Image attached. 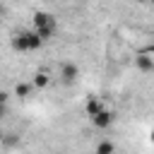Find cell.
<instances>
[{"label":"cell","mask_w":154,"mask_h":154,"mask_svg":"<svg viewBox=\"0 0 154 154\" xmlns=\"http://www.w3.org/2000/svg\"><path fill=\"white\" fill-rule=\"evenodd\" d=\"M31 24H34V31H36V34H38L43 41H48V38L55 34V29H58V19H55L51 12H43V10L34 12Z\"/></svg>","instance_id":"1"},{"label":"cell","mask_w":154,"mask_h":154,"mask_svg":"<svg viewBox=\"0 0 154 154\" xmlns=\"http://www.w3.org/2000/svg\"><path fill=\"white\" fill-rule=\"evenodd\" d=\"M113 120H116V113H113V111H108V108H103L99 116H94V118H91V125H94L96 130H106V128H111V125H113Z\"/></svg>","instance_id":"2"},{"label":"cell","mask_w":154,"mask_h":154,"mask_svg":"<svg viewBox=\"0 0 154 154\" xmlns=\"http://www.w3.org/2000/svg\"><path fill=\"white\" fill-rule=\"evenodd\" d=\"M77 77H79V67H77L75 63H63V65H60V79H63L65 84H72Z\"/></svg>","instance_id":"3"},{"label":"cell","mask_w":154,"mask_h":154,"mask_svg":"<svg viewBox=\"0 0 154 154\" xmlns=\"http://www.w3.org/2000/svg\"><path fill=\"white\" fill-rule=\"evenodd\" d=\"M135 65H137V70H142V72H154V58H152L149 53H137V55H135Z\"/></svg>","instance_id":"4"},{"label":"cell","mask_w":154,"mask_h":154,"mask_svg":"<svg viewBox=\"0 0 154 154\" xmlns=\"http://www.w3.org/2000/svg\"><path fill=\"white\" fill-rule=\"evenodd\" d=\"M103 108H106V106H103V101H101V99H96V96H94V99H89V101H87V106H84V111H87V116H89V118L99 116Z\"/></svg>","instance_id":"5"},{"label":"cell","mask_w":154,"mask_h":154,"mask_svg":"<svg viewBox=\"0 0 154 154\" xmlns=\"http://www.w3.org/2000/svg\"><path fill=\"white\" fill-rule=\"evenodd\" d=\"M12 48L14 51H29V41H26V31H19L12 38Z\"/></svg>","instance_id":"6"},{"label":"cell","mask_w":154,"mask_h":154,"mask_svg":"<svg viewBox=\"0 0 154 154\" xmlns=\"http://www.w3.org/2000/svg\"><path fill=\"white\" fill-rule=\"evenodd\" d=\"M48 82H51V77H48L46 72H36V75H34V79H31V84H34L36 89H46V87H48Z\"/></svg>","instance_id":"7"},{"label":"cell","mask_w":154,"mask_h":154,"mask_svg":"<svg viewBox=\"0 0 154 154\" xmlns=\"http://www.w3.org/2000/svg\"><path fill=\"white\" fill-rule=\"evenodd\" d=\"M31 89H34V84H29V82H17V84H14V94L22 96V99H26V96L31 94Z\"/></svg>","instance_id":"8"},{"label":"cell","mask_w":154,"mask_h":154,"mask_svg":"<svg viewBox=\"0 0 154 154\" xmlns=\"http://www.w3.org/2000/svg\"><path fill=\"white\" fill-rule=\"evenodd\" d=\"M94 154H116V144L108 142V140H103V142L96 144V152H94Z\"/></svg>","instance_id":"9"},{"label":"cell","mask_w":154,"mask_h":154,"mask_svg":"<svg viewBox=\"0 0 154 154\" xmlns=\"http://www.w3.org/2000/svg\"><path fill=\"white\" fill-rule=\"evenodd\" d=\"M142 53H149V55H154V43H152V46H147V48H144Z\"/></svg>","instance_id":"10"},{"label":"cell","mask_w":154,"mask_h":154,"mask_svg":"<svg viewBox=\"0 0 154 154\" xmlns=\"http://www.w3.org/2000/svg\"><path fill=\"white\" fill-rule=\"evenodd\" d=\"M149 140H152V142H154V128H152V130H149Z\"/></svg>","instance_id":"11"},{"label":"cell","mask_w":154,"mask_h":154,"mask_svg":"<svg viewBox=\"0 0 154 154\" xmlns=\"http://www.w3.org/2000/svg\"><path fill=\"white\" fill-rule=\"evenodd\" d=\"M137 2H140V5H147V2H149V0H137Z\"/></svg>","instance_id":"12"}]
</instances>
